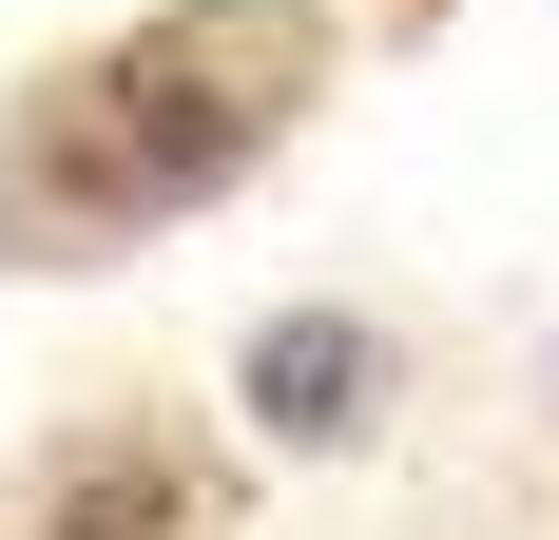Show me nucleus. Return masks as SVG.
Returning a JSON list of instances; mask_svg holds the SVG:
<instances>
[{
	"label": "nucleus",
	"mask_w": 559,
	"mask_h": 540,
	"mask_svg": "<svg viewBox=\"0 0 559 540\" xmlns=\"http://www.w3.org/2000/svg\"><path fill=\"white\" fill-rule=\"evenodd\" d=\"M251 425H289V444L367 425V328H347V309H289L271 348H251Z\"/></svg>",
	"instance_id": "f257e3e1"
}]
</instances>
